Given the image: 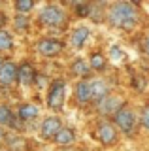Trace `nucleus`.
I'll list each match as a JSON object with an SVG mask.
<instances>
[{
    "instance_id": "obj_9",
    "label": "nucleus",
    "mask_w": 149,
    "mask_h": 151,
    "mask_svg": "<svg viewBox=\"0 0 149 151\" xmlns=\"http://www.w3.org/2000/svg\"><path fill=\"white\" fill-rule=\"evenodd\" d=\"M96 108H98V111H100V115H111L113 117L115 113H117L121 108H123V100H121L119 96H113V94H110V96H106L102 102L96 104Z\"/></svg>"
},
{
    "instance_id": "obj_4",
    "label": "nucleus",
    "mask_w": 149,
    "mask_h": 151,
    "mask_svg": "<svg viewBox=\"0 0 149 151\" xmlns=\"http://www.w3.org/2000/svg\"><path fill=\"white\" fill-rule=\"evenodd\" d=\"M64 93H66V83L64 79H53L47 91V108L53 111H60L64 106Z\"/></svg>"
},
{
    "instance_id": "obj_22",
    "label": "nucleus",
    "mask_w": 149,
    "mask_h": 151,
    "mask_svg": "<svg viewBox=\"0 0 149 151\" xmlns=\"http://www.w3.org/2000/svg\"><path fill=\"white\" fill-rule=\"evenodd\" d=\"M29 17L27 15H19V13H17L15 15V30L17 32H25L27 28H29Z\"/></svg>"
},
{
    "instance_id": "obj_17",
    "label": "nucleus",
    "mask_w": 149,
    "mask_h": 151,
    "mask_svg": "<svg viewBox=\"0 0 149 151\" xmlns=\"http://www.w3.org/2000/svg\"><path fill=\"white\" fill-rule=\"evenodd\" d=\"M0 127H17L15 115L11 113V110L6 106V104H0Z\"/></svg>"
},
{
    "instance_id": "obj_1",
    "label": "nucleus",
    "mask_w": 149,
    "mask_h": 151,
    "mask_svg": "<svg viewBox=\"0 0 149 151\" xmlns=\"http://www.w3.org/2000/svg\"><path fill=\"white\" fill-rule=\"evenodd\" d=\"M108 21L115 28L132 30L140 21V12L132 2H115L108 12Z\"/></svg>"
},
{
    "instance_id": "obj_29",
    "label": "nucleus",
    "mask_w": 149,
    "mask_h": 151,
    "mask_svg": "<svg viewBox=\"0 0 149 151\" xmlns=\"http://www.w3.org/2000/svg\"><path fill=\"white\" fill-rule=\"evenodd\" d=\"M4 140H6V132H4V129L0 127V142H4Z\"/></svg>"
},
{
    "instance_id": "obj_19",
    "label": "nucleus",
    "mask_w": 149,
    "mask_h": 151,
    "mask_svg": "<svg viewBox=\"0 0 149 151\" xmlns=\"http://www.w3.org/2000/svg\"><path fill=\"white\" fill-rule=\"evenodd\" d=\"M13 47V38L8 30H0V53L10 51Z\"/></svg>"
},
{
    "instance_id": "obj_25",
    "label": "nucleus",
    "mask_w": 149,
    "mask_h": 151,
    "mask_svg": "<svg viewBox=\"0 0 149 151\" xmlns=\"http://www.w3.org/2000/svg\"><path fill=\"white\" fill-rule=\"evenodd\" d=\"M140 123L143 125V129L149 130V106H143L142 113H140Z\"/></svg>"
},
{
    "instance_id": "obj_7",
    "label": "nucleus",
    "mask_w": 149,
    "mask_h": 151,
    "mask_svg": "<svg viewBox=\"0 0 149 151\" xmlns=\"http://www.w3.org/2000/svg\"><path fill=\"white\" fill-rule=\"evenodd\" d=\"M62 129V121L59 119V117H45L44 121H42V127H40V134L44 140H55V136L60 132Z\"/></svg>"
},
{
    "instance_id": "obj_2",
    "label": "nucleus",
    "mask_w": 149,
    "mask_h": 151,
    "mask_svg": "<svg viewBox=\"0 0 149 151\" xmlns=\"http://www.w3.org/2000/svg\"><path fill=\"white\" fill-rule=\"evenodd\" d=\"M38 21H40V25H44V27L62 30L68 23V17H66V13H64L62 8H59L57 4H49V6H45L40 12Z\"/></svg>"
},
{
    "instance_id": "obj_14",
    "label": "nucleus",
    "mask_w": 149,
    "mask_h": 151,
    "mask_svg": "<svg viewBox=\"0 0 149 151\" xmlns=\"http://www.w3.org/2000/svg\"><path fill=\"white\" fill-rule=\"evenodd\" d=\"M55 144L57 145H72L74 142H76V130L70 129V127H62L60 132L57 136H55Z\"/></svg>"
},
{
    "instance_id": "obj_27",
    "label": "nucleus",
    "mask_w": 149,
    "mask_h": 151,
    "mask_svg": "<svg viewBox=\"0 0 149 151\" xmlns=\"http://www.w3.org/2000/svg\"><path fill=\"white\" fill-rule=\"evenodd\" d=\"M143 51H145V55L149 57V34L145 36V40H143Z\"/></svg>"
},
{
    "instance_id": "obj_13",
    "label": "nucleus",
    "mask_w": 149,
    "mask_h": 151,
    "mask_svg": "<svg viewBox=\"0 0 149 151\" xmlns=\"http://www.w3.org/2000/svg\"><path fill=\"white\" fill-rule=\"evenodd\" d=\"M15 79H17V66H15V63H11V60H6L4 66H2V70H0V85L8 87V85H11Z\"/></svg>"
},
{
    "instance_id": "obj_20",
    "label": "nucleus",
    "mask_w": 149,
    "mask_h": 151,
    "mask_svg": "<svg viewBox=\"0 0 149 151\" xmlns=\"http://www.w3.org/2000/svg\"><path fill=\"white\" fill-rule=\"evenodd\" d=\"M34 8V2L32 0H17L15 2V9L19 15H27V13H30V9Z\"/></svg>"
},
{
    "instance_id": "obj_30",
    "label": "nucleus",
    "mask_w": 149,
    "mask_h": 151,
    "mask_svg": "<svg viewBox=\"0 0 149 151\" xmlns=\"http://www.w3.org/2000/svg\"><path fill=\"white\" fill-rule=\"evenodd\" d=\"M4 63H6V60H4L2 57H0V70H2V66H4Z\"/></svg>"
},
{
    "instance_id": "obj_10",
    "label": "nucleus",
    "mask_w": 149,
    "mask_h": 151,
    "mask_svg": "<svg viewBox=\"0 0 149 151\" xmlns=\"http://www.w3.org/2000/svg\"><path fill=\"white\" fill-rule=\"evenodd\" d=\"M91 36V28L81 25V27H76L72 30V34H70V45L74 47V49H81L83 45H85V42L89 40Z\"/></svg>"
},
{
    "instance_id": "obj_6",
    "label": "nucleus",
    "mask_w": 149,
    "mask_h": 151,
    "mask_svg": "<svg viewBox=\"0 0 149 151\" xmlns=\"http://www.w3.org/2000/svg\"><path fill=\"white\" fill-rule=\"evenodd\" d=\"M95 134H96V138H98V142L102 145H113L117 142V130L108 121H100Z\"/></svg>"
},
{
    "instance_id": "obj_15",
    "label": "nucleus",
    "mask_w": 149,
    "mask_h": 151,
    "mask_svg": "<svg viewBox=\"0 0 149 151\" xmlns=\"http://www.w3.org/2000/svg\"><path fill=\"white\" fill-rule=\"evenodd\" d=\"M38 113L40 110L34 106V104H30V102H25V104H21L19 106V111H17V115H19V119L21 121H32V119H36L38 117Z\"/></svg>"
},
{
    "instance_id": "obj_8",
    "label": "nucleus",
    "mask_w": 149,
    "mask_h": 151,
    "mask_svg": "<svg viewBox=\"0 0 149 151\" xmlns=\"http://www.w3.org/2000/svg\"><path fill=\"white\" fill-rule=\"evenodd\" d=\"M89 85H91V98L92 102H102L106 96H110V85L106 79L102 78H95V79H89Z\"/></svg>"
},
{
    "instance_id": "obj_5",
    "label": "nucleus",
    "mask_w": 149,
    "mask_h": 151,
    "mask_svg": "<svg viewBox=\"0 0 149 151\" xmlns=\"http://www.w3.org/2000/svg\"><path fill=\"white\" fill-rule=\"evenodd\" d=\"M36 47H38V53L44 57H57L64 49V42L59 38H42Z\"/></svg>"
},
{
    "instance_id": "obj_18",
    "label": "nucleus",
    "mask_w": 149,
    "mask_h": 151,
    "mask_svg": "<svg viewBox=\"0 0 149 151\" xmlns=\"http://www.w3.org/2000/svg\"><path fill=\"white\" fill-rule=\"evenodd\" d=\"M89 66L92 70H96V72H102V70L106 68V55H102L100 51H96V53L91 55V60H89Z\"/></svg>"
},
{
    "instance_id": "obj_3",
    "label": "nucleus",
    "mask_w": 149,
    "mask_h": 151,
    "mask_svg": "<svg viewBox=\"0 0 149 151\" xmlns=\"http://www.w3.org/2000/svg\"><path fill=\"white\" fill-rule=\"evenodd\" d=\"M113 125L127 136H132L136 130V115L128 106H123L121 110L113 115Z\"/></svg>"
},
{
    "instance_id": "obj_26",
    "label": "nucleus",
    "mask_w": 149,
    "mask_h": 151,
    "mask_svg": "<svg viewBox=\"0 0 149 151\" xmlns=\"http://www.w3.org/2000/svg\"><path fill=\"white\" fill-rule=\"evenodd\" d=\"M132 87H136L138 91H143V89H145V79H143L140 74L132 76Z\"/></svg>"
},
{
    "instance_id": "obj_12",
    "label": "nucleus",
    "mask_w": 149,
    "mask_h": 151,
    "mask_svg": "<svg viewBox=\"0 0 149 151\" xmlns=\"http://www.w3.org/2000/svg\"><path fill=\"white\" fill-rule=\"evenodd\" d=\"M36 78V70L30 63H21L17 66V81L21 85H30Z\"/></svg>"
},
{
    "instance_id": "obj_24",
    "label": "nucleus",
    "mask_w": 149,
    "mask_h": 151,
    "mask_svg": "<svg viewBox=\"0 0 149 151\" xmlns=\"http://www.w3.org/2000/svg\"><path fill=\"white\" fill-rule=\"evenodd\" d=\"M110 57L113 60H123L125 59V53H123V49H121L119 45H111L110 47Z\"/></svg>"
},
{
    "instance_id": "obj_21",
    "label": "nucleus",
    "mask_w": 149,
    "mask_h": 151,
    "mask_svg": "<svg viewBox=\"0 0 149 151\" xmlns=\"http://www.w3.org/2000/svg\"><path fill=\"white\" fill-rule=\"evenodd\" d=\"M72 6H74V9H76L77 17H91V4L76 2V4H72Z\"/></svg>"
},
{
    "instance_id": "obj_31",
    "label": "nucleus",
    "mask_w": 149,
    "mask_h": 151,
    "mask_svg": "<svg viewBox=\"0 0 149 151\" xmlns=\"http://www.w3.org/2000/svg\"><path fill=\"white\" fill-rule=\"evenodd\" d=\"M60 151H70V149H60Z\"/></svg>"
},
{
    "instance_id": "obj_28",
    "label": "nucleus",
    "mask_w": 149,
    "mask_h": 151,
    "mask_svg": "<svg viewBox=\"0 0 149 151\" xmlns=\"http://www.w3.org/2000/svg\"><path fill=\"white\" fill-rule=\"evenodd\" d=\"M4 25H6V15L4 12H0V30H4Z\"/></svg>"
},
{
    "instance_id": "obj_23",
    "label": "nucleus",
    "mask_w": 149,
    "mask_h": 151,
    "mask_svg": "<svg viewBox=\"0 0 149 151\" xmlns=\"http://www.w3.org/2000/svg\"><path fill=\"white\" fill-rule=\"evenodd\" d=\"M98 13H104V4H91V17L92 19H95V21L96 23H100L102 21V17L98 15ZM104 15H106V13H104Z\"/></svg>"
},
{
    "instance_id": "obj_11",
    "label": "nucleus",
    "mask_w": 149,
    "mask_h": 151,
    "mask_svg": "<svg viewBox=\"0 0 149 151\" xmlns=\"http://www.w3.org/2000/svg\"><path fill=\"white\" fill-rule=\"evenodd\" d=\"M76 102L80 104V106H87L89 102H92L89 79H80V81L76 83Z\"/></svg>"
},
{
    "instance_id": "obj_16",
    "label": "nucleus",
    "mask_w": 149,
    "mask_h": 151,
    "mask_svg": "<svg viewBox=\"0 0 149 151\" xmlns=\"http://www.w3.org/2000/svg\"><path fill=\"white\" fill-rule=\"evenodd\" d=\"M70 70H72L74 76H80L81 79H87V78H89V74H91L89 63H87V60H83V59H76L72 63V66H70Z\"/></svg>"
}]
</instances>
